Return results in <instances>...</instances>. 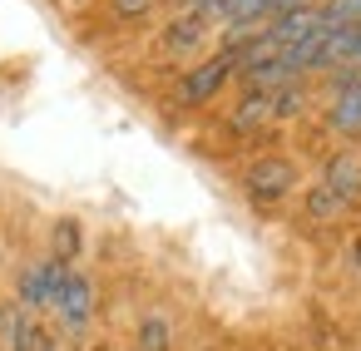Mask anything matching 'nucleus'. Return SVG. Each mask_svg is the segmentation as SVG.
Segmentation results:
<instances>
[{"label": "nucleus", "mask_w": 361, "mask_h": 351, "mask_svg": "<svg viewBox=\"0 0 361 351\" xmlns=\"http://www.w3.org/2000/svg\"><path fill=\"white\" fill-rule=\"evenodd\" d=\"M159 0H114V16H124V20H134V16H144V11H154Z\"/></svg>", "instance_id": "4468645a"}, {"label": "nucleus", "mask_w": 361, "mask_h": 351, "mask_svg": "<svg viewBox=\"0 0 361 351\" xmlns=\"http://www.w3.org/2000/svg\"><path fill=\"white\" fill-rule=\"evenodd\" d=\"M302 0H218V20H228V25H257V20H277V16H287V11H297Z\"/></svg>", "instance_id": "39448f33"}, {"label": "nucleus", "mask_w": 361, "mask_h": 351, "mask_svg": "<svg viewBox=\"0 0 361 351\" xmlns=\"http://www.w3.org/2000/svg\"><path fill=\"white\" fill-rule=\"evenodd\" d=\"M75 252H80V223L75 218H60L55 223V262H65Z\"/></svg>", "instance_id": "9d476101"}, {"label": "nucleus", "mask_w": 361, "mask_h": 351, "mask_svg": "<svg viewBox=\"0 0 361 351\" xmlns=\"http://www.w3.org/2000/svg\"><path fill=\"white\" fill-rule=\"evenodd\" d=\"M322 16H326V25H361V0H331Z\"/></svg>", "instance_id": "f8f14e48"}, {"label": "nucleus", "mask_w": 361, "mask_h": 351, "mask_svg": "<svg viewBox=\"0 0 361 351\" xmlns=\"http://www.w3.org/2000/svg\"><path fill=\"white\" fill-rule=\"evenodd\" d=\"M331 129L341 134H361V80H346L336 104H331Z\"/></svg>", "instance_id": "423d86ee"}, {"label": "nucleus", "mask_w": 361, "mask_h": 351, "mask_svg": "<svg viewBox=\"0 0 361 351\" xmlns=\"http://www.w3.org/2000/svg\"><path fill=\"white\" fill-rule=\"evenodd\" d=\"M233 75H238V60L223 50V55H213L208 65H198V70L178 85V99H183V104H203V99H213V94L233 80Z\"/></svg>", "instance_id": "7ed1b4c3"}, {"label": "nucleus", "mask_w": 361, "mask_h": 351, "mask_svg": "<svg viewBox=\"0 0 361 351\" xmlns=\"http://www.w3.org/2000/svg\"><path fill=\"white\" fill-rule=\"evenodd\" d=\"M351 252H356V262H361V238H356V242H351Z\"/></svg>", "instance_id": "2eb2a0df"}, {"label": "nucleus", "mask_w": 361, "mask_h": 351, "mask_svg": "<svg viewBox=\"0 0 361 351\" xmlns=\"http://www.w3.org/2000/svg\"><path fill=\"white\" fill-rule=\"evenodd\" d=\"M326 188L346 203V198H356L361 193V168H356V159H331L326 164Z\"/></svg>", "instance_id": "1a4fd4ad"}, {"label": "nucleus", "mask_w": 361, "mask_h": 351, "mask_svg": "<svg viewBox=\"0 0 361 351\" xmlns=\"http://www.w3.org/2000/svg\"><path fill=\"white\" fill-rule=\"evenodd\" d=\"M307 213H312V218H336V213H341V198H336V193L322 183V188H312V198H307Z\"/></svg>", "instance_id": "9b49d317"}, {"label": "nucleus", "mask_w": 361, "mask_h": 351, "mask_svg": "<svg viewBox=\"0 0 361 351\" xmlns=\"http://www.w3.org/2000/svg\"><path fill=\"white\" fill-rule=\"evenodd\" d=\"M144 346H149V351H159V346H169V326H164L159 316H149V321H144Z\"/></svg>", "instance_id": "ddd939ff"}, {"label": "nucleus", "mask_w": 361, "mask_h": 351, "mask_svg": "<svg viewBox=\"0 0 361 351\" xmlns=\"http://www.w3.org/2000/svg\"><path fill=\"white\" fill-rule=\"evenodd\" d=\"M326 55L331 65H361V25H331L326 30Z\"/></svg>", "instance_id": "0eeeda50"}, {"label": "nucleus", "mask_w": 361, "mask_h": 351, "mask_svg": "<svg viewBox=\"0 0 361 351\" xmlns=\"http://www.w3.org/2000/svg\"><path fill=\"white\" fill-rule=\"evenodd\" d=\"M247 193L257 198V203H277V198H287L292 193V183H297V168H292V159H282V154H267V159H257L252 168H247Z\"/></svg>", "instance_id": "f03ea898"}, {"label": "nucleus", "mask_w": 361, "mask_h": 351, "mask_svg": "<svg viewBox=\"0 0 361 351\" xmlns=\"http://www.w3.org/2000/svg\"><path fill=\"white\" fill-rule=\"evenodd\" d=\"M60 282H65V262L45 257V262L25 267V277H20V302H25V307H55Z\"/></svg>", "instance_id": "20e7f679"}, {"label": "nucleus", "mask_w": 361, "mask_h": 351, "mask_svg": "<svg viewBox=\"0 0 361 351\" xmlns=\"http://www.w3.org/2000/svg\"><path fill=\"white\" fill-rule=\"evenodd\" d=\"M55 316H60V326L75 331V336L90 326V316H94V282H90L85 272H65V282H60V292H55Z\"/></svg>", "instance_id": "f257e3e1"}, {"label": "nucleus", "mask_w": 361, "mask_h": 351, "mask_svg": "<svg viewBox=\"0 0 361 351\" xmlns=\"http://www.w3.org/2000/svg\"><path fill=\"white\" fill-rule=\"evenodd\" d=\"M203 35H208V20H203V16H188V11H183V16H178V20H173V25L164 30V45H169V50L178 55V50H193V45H198Z\"/></svg>", "instance_id": "6e6552de"}]
</instances>
